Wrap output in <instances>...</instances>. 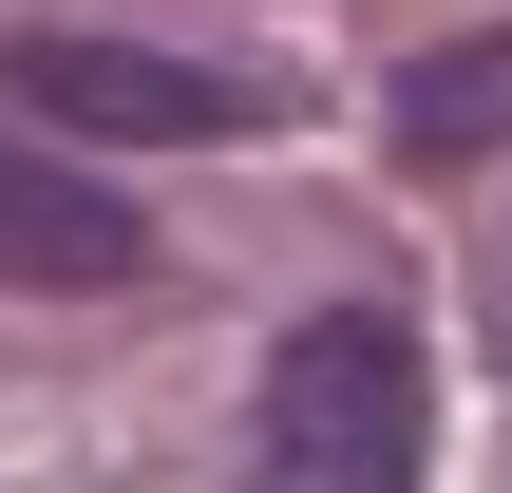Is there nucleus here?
Returning <instances> with one entry per match:
<instances>
[{
  "label": "nucleus",
  "instance_id": "nucleus-1",
  "mask_svg": "<svg viewBox=\"0 0 512 493\" xmlns=\"http://www.w3.org/2000/svg\"><path fill=\"white\" fill-rule=\"evenodd\" d=\"M418 456H437V380H418V342H399L380 304L285 323L247 475H266V493H418Z\"/></svg>",
  "mask_w": 512,
  "mask_h": 493
},
{
  "label": "nucleus",
  "instance_id": "nucleus-2",
  "mask_svg": "<svg viewBox=\"0 0 512 493\" xmlns=\"http://www.w3.org/2000/svg\"><path fill=\"white\" fill-rule=\"evenodd\" d=\"M0 95L38 133H114V152H190V133H266L247 76L209 57H152V38H0Z\"/></svg>",
  "mask_w": 512,
  "mask_h": 493
},
{
  "label": "nucleus",
  "instance_id": "nucleus-3",
  "mask_svg": "<svg viewBox=\"0 0 512 493\" xmlns=\"http://www.w3.org/2000/svg\"><path fill=\"white\" fill-rule=\"evenodd\" d=\"M152 266V228L76 171V152H38V133H0V285H57V304H95V285H133Z\"/></svg>",
  "mask_w": 512,
  "mask_h": 493
},
{
  "label": "nucleus",
  "instance_id": "nucleus-4",
  "mask_svg": "<svg viewBox=\"0 0 512 493\" xmlns=\"http://www.w3.org/2000/svg\"><path fill=\"white\" fill-rule=\"evenodd\" d=\"M399 152H418V171H475V152H512V19L399 76Z\"/></svg>",
  "mask_w": 512,
  "mask_h": 493
},
{
  "label": "nucleus",
  "instance_id": "nucleus-5",
  "mask_svg": "<svg viewBox=\"0 0 512 493\" xmlns=\"http://www.w3.org/2000/svg\"><path fill=\"white\" fill-rule=\"evenodd\" d=\"M494 342H512V247H494Z\"/></svg>",
  "mask_w": 512,
  "mask_h": 493
}]
</instances>
